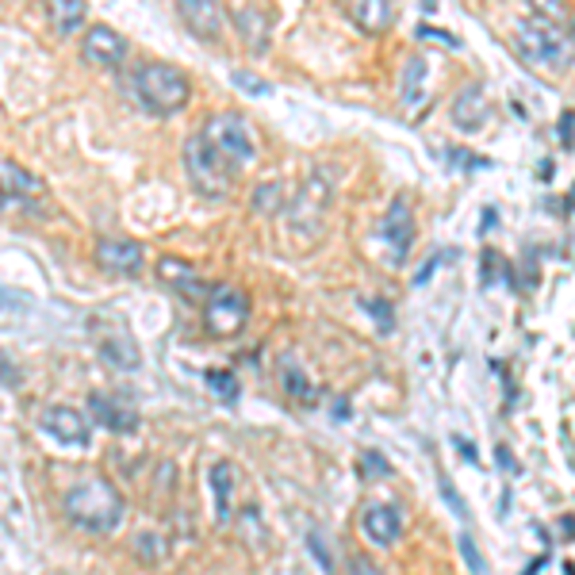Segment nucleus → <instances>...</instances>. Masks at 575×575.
<instances>
[{"mask_svg": "<svg viewBox=\"0 0 575 575\" xmlns=\"http://www.w3.org/2000/svg\"><path fill=\"white\" fill-rule=\"evenodd\" d=\"M96 350H100V358L111 364L116 372H135L139 369V345H135V338L127 334V327H119V334L116 330H108V334H100V342H96Z\"/></svg>", "mask_w": 575, "mask_h": 575, "instance_id": "6ab92c4d", "label": "nucleus"}, {"mask_svg": "<svg viewBox=\"0 0 575 575\" xmlns=\"http://www.w3.org/2000/svg\"><path fill=\"white\" fill-rule=\"evenodd\" d=\"M39 430L62 445H77V449L93 441V423L77 407H62V403L39 411Z\"/></svg>", "mask_w": 575, "mask_h": 575, "instance_id": "1a4fd4ad", "label": "nucleus"}, {"mask_svg": "<svg viewBox=\"0 0 575 575\" xmlns=\"http://www.w3.org/2000/svg\"><path fill=\"white\" fill-rule=\"evenodd\" d=\"M184 173H189L192 189L207 200H223L234 184V173L219 161V153L204 142V135L200 131L184 142Z\"/></svg>", "mask_w": 575, "mask_h": 575, "instance_id": "423d86ee", "label": "nucleus"}, {"mask_svg": "<svg viewBox=\"0 0 575 575\" xmlns=\"http://www.w3.org/2000/svg\"><path fill=\"white\" fill-rule=\"evenodd\" d=\"M457 445H460V452H465L468 460H476V449H472V445H468V441H457Z\"/></svg>", "mask_w": 575, "mask_h": 575, "instance_id": "58836bf2", "label": "nucleus"}, {"mask_svg": "<svg viewBox=\"0 0 575 575\" xmlns=\"http://www.w3.org/2000/svg\"><path fill=\"white\" fill-rule=\"evenodd\" d=\"M204 322L215 338H234L249 322V296L234 285H215L207 291Z\"/></svg>", "mask_w": 575, "mask_h": 575, "instance_id": "0eeeda50", "label": "nucleus"}, {"mask_svg": "<svg viewBox=\"0 0 575 575\" xmlns=\"http://www.w3.org/2000/svg\"><path fill=\"white\" fill-rule=\"evenodd\" d=\"M135 549L142 553V561H161V553H166V549H161V541L153 537V533H139V537H135Z\"/></svg>", "mask_w": 575, "mask_h": 575, "instance_id": "2f4dec72", "label": "nucleus"}, {"mask_svg": "<svg viewBox=\"0 0 575 575\" xmlns=\"http://www.w3.org/2000/svg\"><path fill=\"white\" fill-rule=\"evenodd\" d=\"M127 96L150 116H173L192 100V81L166 62H142L127 73Z\"/></svg>", "mask_w": 575, "mask_h": 575, "instance_id": "7ed1b4c3", "label": "nucleus"}, {"mask_svg": "<svg viewBox=\"0 0 575 575\" xmlns=\"http://www.w3.org/2000/svg\"><path fill=\"white\" fill-rule=\"evenodd\" d=\"M361 307H369V315L372 319L380 322V330H392L395 327V315H392V304H387V299H380V296H372V299H361Z\"/></svg>", "mask_w": 575, "mask_h": 575, "instance_id": "c85d7f7f", "label": "nucleus"}, {"mask_svg": "<svg viewBox=\"0 0 575 575\" xmlns=\"http://www.w3.org/2000/svg\"><path fill=\"white\" fill-rule=\"evenodd\" d=\"M514 51L522 54L525 66L533 70H549V73H564L572 66V35H564V28L545 12L522 15L514 23Z\"/></svg>", "mask_w": 575, "mask_h": 575, "instance_id": "f03ea898", "label": "nucleus"}, {"mask_svg": "<svg viewBox=\"0 0 575 575\" xmlns=\"http://www.w3.org/2000/svg\"><path fill=\"white\" fill-rule=\"evenodd\" d=\"M204 384L212 387V392L226 403V407H234V403H238V395H242L238 380H234L226 369H207V372H204Z\"/></svg>", "mask_w": 575, "mask_h": 575, "instance_id": "393cba45", "label": "nucleus"}, {"mask_svg": "<svg viewBox=\"0 0 575 575\" xmlns=\"http://www.w3.org/2000/svg\"><path fill=\"white\" fill-rule=\"evenodd\" d=\"M418 39H423V43H441V46H452V51H457L460 46V39L457 35H449V31H441V28H418Z\"/></svg>", "mask_w": 575, "mask_h": 575, "instance_id": "473e14b6", "label": "nucleus"}, {"mask_svg": "<svg viewBox=\"0 0 575 575\" xmlns=\"http://www.w3.org/2000/svg\"><path fill=\"white\" fill-rule=\"evenodd\" d=\"M350 575H380V568L364 561V556H358V561H350Z\"/></svg>", "mask_w": 575, "mask_h": 575, "instance_id": "e433bc0d", "label": "nucleus"}, {"mask_svg": "<svg viewBox=\"0 0 575 575\" xmlns=\"http://www.w3.org/2000/svg\"><path fill=\"white\" fill-rule=\"evenodd\" d=\"M361 530L372 545L380 549H392L403 533V522H400V510L395 507H384V503H369L361 510Z\"/></svg>", "mask_w": 575, "mask_h": 575, "instance_id": "dca6fc26", "label": "nucleus"}, {"mask_svg": "<svg viewBox=\"0 0 575 575\" xmlns=\"http://www.w3.org/2000/svg\"><path fill=\"white\" fill-rule=\"evenodd\" d=\"M85 15H88L85 0H54L51 4V23L58 35H77L85 28Z\"/></svg>", "mask_w": 575, "mask_h": 575, "instance_id": "b1692460", "label": "nucleus"}, {"mask_svg": "<svg viewBox=\"0 0 575 575\" xmlns=\"http://www.w3.org/2000/svg\"><path fill=\"white\" fill-rule=\"evenodd\" d=\"M358 472H361V480H384V476H392V465H387L376 449H364L358 460Z\"/></svg>", "mask_w": 575, "mask_h": 575, "instance_id": "bb28decb", "label": "nucleus"}, {"mask_svg": "<svg viewBox=\"0 0 575 575\" xmlns=\"http://www.w3.org/2000/svg\"><path fill=\"white\" fill-rule=\"evenodd\" d=\"M200 135H204V142L212 146L219 153V161H223L234 177L246 173V169L257 161L254 131H249V124L238 116V111H215V116H207L204 124H200Z\"/></svg>", "mask_w": 575, "mask_h": 575, "instance_id": "20e7f679", "label": "nucleus"}, {"mask_svg": "<svg viewBox=\"0 0 575 575\" xmlns=\"http://www.w3.org/2000/svg\"><path fill=\"white\" fill-rule=\"evenodd\" d=\"M380 238H384L387 265H392V269L407 265L411 246H415V215H411L407 196H395L392 200V207H387L384 223H380Z\"/></svg>", "mask_w": 575, "mask_h": 575, "instance_id": "6e6552de", "label": "nucleus"}, {"mask_svg": "<svg viewBox=\"0 0 575 575\" xmlns=\"http://www.w3.org/2000/svg\"><path fill=\"white\" fill-rule=\"evenodd\" d=\"M62 510H66L73 530L104 537V533H111L116 525H124L127 503L111 480H104V476H85V480H77L66 491Z\"/></svg>", "mask_w": 575, "mask_h": 575, "instance_id": "f257e3e1", "label": "nucleus"}, {"mask_svg": "<svg viewBox=\"0 0 575 575\" xmlns=\"http://www.w3.org/2000/svg\"><path fill=\"white\" fill-rule=\"evenodd\" d=\"M88 411L93 418L111 434H135L139 430V411L124 400V395H111V392H93L88 395Z\"/></svg>", "mask_w": 575, "mask_h": 575, "instance_id": "9b49d317", "label": "nucleus"}, {"mask_svg": "<svg viewBox=\"0 0 575 575\" xmlns=\"http://www.w3.org/2000/svg\"><path fill=\"white\" fill-rule=\"evenodd\" d=\"M572 46H575V20H572Z\"/></svg>", "mask_w": 575, "mask_h": 575, "instance_id": "ea45409f", "label": "nucleus"}, {"mask_svg": "<svg viewBox=\"0 0 575 575\" xmlns=\"http://www.w3.org/2000/svg\"><path fill=\"white\" fill-rule=\"evenodd\" d=\"M207 483H212L219 522H226V518H231V499L234 491H238V476H234V468L226 465V460H219V465H212V472H207Z\"/></svg>", "mask_w": 575, "mask_h": 575, "instance_id": "4be33fe9", "label": "nucleus"}, {"mask_svg": "<svg viewBox=\"0 0 575 575\" xmlns=\"http://www.w3.org/2000/svg\"><path fill=\"white\" fill-rule=\"evenodd\" d=\"M496 457H499V468H503L507 476H518V472H522V468H518V460L510 457V449H507V445H499V449H496Z\"/></svg>", "mask_w": 575, "mask_h": 575, "instance_id": "f704fd0d", "label": "nucleus"}, {"mask_svg": "<svg viewBox=\"0 0 575 575\" xmlns=\"http://www.w3.org/2000/svg\"><path fill=\"white\" fill-rule=\"evenodd\" d=\"M31 307V296H23V291L15 288H0V311H28Z\"/></svg>", "mask_w": 575, "mask_h": 575, "instance_id": "7c9ffc66", "label": "nucleus"}, {"mask_svg": "<svg viewBox=\"0 0 575 575\" xmlns=\"http://www.w3.org/2000/svg\"><path fill=\"white\" fill-rule=\"evenodd\" d=\"M43 177H35L31 169H23L20 161L0 158V204H12V200H35L43 196Z\"/></svg>", "mask_w": 575, "mask_h": 575, "instance_id": "2eb2a0df", "label": "nucleus"}, {"mask_svg": "<svg viewBox=\"0 0 575 575\" xmlns=\"http://www.w3.org/2000/svg\"><path fill=\"white\" fill-rule=\"evenodd\" d=\"M231 85L242 88L246 96H269V93H273L269 81L257 77V73H249V70H234V73H231Z\"/></svg>", "mask_w": 575, "mask_h": 575, "instance_id": "cd10ccee", "label": "nucleus"}, {"mask_svg": "<svg viewBox=\"0 0 575 575\" xmlns=\"http://www.w3.org/2000/svg\"><path fill=\"white\" fill-rule=\"evenodd\" d=\"M460 556H465V564H468V572L472 575H488V564H483V556H480V549H476V541L468 537V533H460Z\"/></svg>", "mask_w": 575, "mask_h": 575, "instance_id": "c756f323", "label": "nucleus"}, {"mask_svg": "<svg viewBox=\"0 0 575 575\" xmlns=\"http://www.w3.org/2000/svg\"><path fill=\"white\" fill-rule=\"evenodd\" d=\"M285 207V189L277 181H262L254 189V212L257 215H277Z\"/></svg>", "mask_w": 575, "mask_h": 575, "instance_id": "a878e982", "label": "nucleus"}, {"mask_svg": "<svg viewBox=\"0 0 575 575\" xmlns=\"http://www.w3.org/2000/svg\"><path fill=\"white\" fill-rule=\"evenodd\" d=\"M96 265L104 273H119V277H135L142 269V242L135 238H100L96 242Z\"/></svg>", "mask_w": 575, "mask_h": 575, "instance_id": "f8f14e48", "label": "nucleus"}, {"mask_svg": "<svg viewBox=\"0 0 575 575\" xmlns=\"http://www.w3.org/2000/svg\"><path fill=\"white\" fill-rule=\"evenodd\" d=\"M345 12H350V20L358 23L364 35H384L400 20V8L392 0H353V4H345Z\"/></svg>", "mask_w": 575, "mask_h": 575, "instance_id": "f3484780", "label": "nucleus"}, {"mask_svg": "<svg viewBox=\"0 0 575 575\" xmlns=\"http://www.w3.org/2000/svg\"><path fill=\"white\" fill-rule=\"evenodd\" d=\"M177 15H181L184 23H189V31L196 39H204V43H215L219 35H223V4H215V0H177Z\"/></svg>", "mask_w": 575, "mask_h": 575, "instance_id": "4468645a", "label": "nucleus"}, {"mask_svg": "<svg viewBox=\"0 0 575 575\" xmlns=\"http://www.w3.org/2000/svg\"><path fill=\"white\" fill-rule=\"evenodd\" d=\"M0 380H4V384H20V369H15L12 361L0 358Z\"/></svg>", "mask_w": 575, "mask_h": 575, "instance_id": "c9c22d12", "label": "nucleus"}, {"mask_svg": "<svg viewBox=\"0 0 575 575\" xmlns=\"http://www.w3.org/2000/svg\"><path fill=\"white\" fill-rule=\"evenodd\" d=\"M234 23H238L242 43H246L254 54H262L265 46H269V15H265L262 8H238V12H234Z\"/></svg>", "mask_w": 575, "mask_h": 575, "instance_id": "412c9836", "label": "nucleus"}, {"mask_svg": "<svg viewBox=\"0 0 575 575\" xmlns=\"http://www.w3.org/2000/svg\"><path fill=\"white\" fill-rule=\"evenodd\" d=\"M330 204H334V189H330L327 173H311L304 184H299V196H296V204H291V212H288L291 234L304 238V242L322 238Z\"/></svg>", "mask_w": 575, "mask_h": 575, "instance_id": "39448f33", "label": "nucleus"}, {"mask_svg": "<svg viewBox=\"0 0 575 575\" xmlns=\"http://www.w3.org/2000/svg\"><path fill=\"white\" fill-rule=\"evenodd\" d=\"M452 124L457 131L476 135L491 124V100H488V88L483 85H465L452 100Z\"/></svg>", "mask_w": 575, "mask_h": 575, "instance_id": "ddd939ff", "label": "nucleus"}, {"mask_svg": "<svg viewBox=\"0 0 575 575\" xmlns=\"http://www.w3.org/2000/svg\"><path fill=\"white\" fill-rule=\"evenodd\" d=\"M158 277L166 280L169 288H177L184 299H204L207 304V280L200 277L196 269H192L189 262H181V257H161L158 262Z\"/></svg>", "mask_w": 575, "mask_h": 575, "instance_id": "a211bd4d", "label": "nucleus"}, {"mask_svg": "<svg viewBox=\"0 0 575 575\" xmlns=\"http://www.w3.org/2000/svg\"><path fill=\"white\" fill-rule=\"evenodd\" d=\"M441 496H445V503H449L452 510H457V514H460V518H468V507H465V503H460L457 488H452V483H449V480H445V476H441Z\"/></svg>", "mask_w": 575, "mask_h": 575, "instance_id": "72a5a7b5", "label": "nucleus"}, {"mask_svg": "<svg viewBox=\"0 0 575 575\" xmlns=\"http://www.w3.org/2000/svg\"><path fill=\"white\" fill-rule=\"evenodd\" d=\"M280 384H285V392L296 403H304V407H315V403H319V387L307 380L304 369H296L291 358H280Z\"/></svg>", "mask_w": 575, "mask_h": 575, "instance_id": "5701e85b", "label": "nucleus"}, {"mask_svg": "<svg viewBox=\"0 0 575 575\" xmlns=\"http://www.w3.org/2000/svg\"><path fill=\"white\" fill-rule=\"evenodd\" d=\"M426 81H430V66L426 58H407L400 73V104L403 111H415L426 100Z\"/></svg>", "mask_w": 575, "mask_h": 575, "instance_id": "aec40b11", "label": "nucleus"}, {"mask_svg": "<svg viewBox=\"0 0 575 575\" xmlns=\"http://www.w3.org/2000/svg\"><path fill=\"white\" fill-rule=\"evenodd\" d=\"M572 124H575V116L568 111V116L561 119V127H564V131H561V135H564V146H572Z\"/></svg>", "mask_w": 575, "mask_h": 575, "instance_id": "4c0bfd02", "label": "nucleus"}, {"mask_svg": "<svg viewBox=\"0 0 575 575\" xmlns=\"http://www.w3.org/2000/svg\"><path fill=\"white\" fill-rule=\"evenodd\" d=\"M81 54H85V62H93V66L116 70L119 62L127 58V39L119 35L116 28H108V23H93V28L85 31Z\"/></svg>", "mask_w": 575, "mask_h": 575, "instance_id": "9d476101", "label": "nucleus"}]
</instances>
